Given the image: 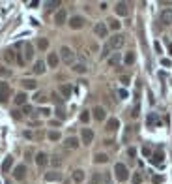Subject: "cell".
Returning a JSON list of instances; mask_svg holds the SVG:
<instances>
[{
	"instance_id": "cell-21",
	"label": "cell",
	"mask_w": 172,
	"mask_h": 184,
	"mask_svg": "<svg viewBox=\"0 0 172 184\" xmlns=\"http://www.w3.org/2000/svg\"><path fill=\"white\" fill-rule=\"evenodd\" d=\"M71 92H73V88H71L69 85H62V86H60V96H62L64 100H67V98L71 96Z\"/></svg>"
},
{
	"instance_id": "cell-20",
	"label": "cell",
	"mask_w": 172,
	"mask_h": 184,
	"mask_svg": "<svg viewBox=\"0 0 172 184\" xmlns=\"http://www.w3.org/2000/svg\"><path fill=\"white\" fill-rule=\"evenodd\" d=\"M32 70H34V73H36V75H41V73H45V62H43V60H38V62L34 64V68H32Z\"/></svg>"
},
{
	"instance_id": "cell-40",
	"label": "cell",
	"mask_w": 172,
	"mask_h": 184,
	"mask_svg": "<svg viewBox=\"0 0 172 184\" xmlns=\"http://www.w3.org/2000/svg\"><path fill=\"white\" fill-rule=\"evenodd\" d=\"M131 180H133V184H140V182H142V175H140V173H135Z\"/></svg>"
},
{
	"instance_id": "cell-12",
	"label": "cell",
	"mask_w": 172,
	"mask_h": 184,
	"mask_svg": "<svg viewBox=\"0 0 172 184\" xmlns=\"http://www.w3.org/2000/svg\"><path fill=\"white\" fill-rule=\"evenodd\" d=\"M163 158H165V156H163V152H161V150H157V152H154V154L150 156V162H152L154 165H163Z\"/></svg>"
},
{
	"instance_id": "cell-42",
	"label": "cell",
	"mask_w": 172,
	"mask_h": 184,
	"mask_svg": "<svg viewBox=\"0 0 172 184\" xmlns=\"http://www.w3.org/2000/svg\"><path fill=\"white\" fill-rule=\"evenodd\" d=\"M152 182H154V184H161V182H163V177H161V175H154V177H152Z\"/></svg>"
},
{
	"instance_id": "cell-6",
	"label": "cell",
	"mask_w": 172,
	"mask_h": 184,
	"mask_svg": "<svg viewBox=\"0 0 172 184\" xmlns=\"http://www.w3.org/2000/svg\"><path fill=\"white\" fill-rule=\"evenodd\" d=\"M69 27H71L73 30L82 28V27H84V17H81V15H73V17L69 19Z\"/></svg>"
},
{
	"instance_id": "cell-43",
	"label": "cell",
	"mask_w": 172,
	"mask_h": 184,
	"mask_svg": "<svg viewBox=\"0 0 172 184\" xmlns=\"http://www.w3.org/2000/svg\"><path fill=\"white\" fill-rule=\"evenodd\" d=\"M118 96H120V100L127 98V90H126V88H120V90H118Z\"/></svg>"
},
{
	"instance_id": "cell-10",
	"label": "cell",
	"mask_w": 172,
	"mask_h": 184,
	"mask_svg": "<svg viewBox=\"0 0 172 184\" xmlns=\"http://www.w3.org/2000/svg\"><path fill=\"white\" fill-rule=\"evenodd\" d=\"M13 177L17 180H24V177H26V165H17L13 169Z\"/></svg>"
},
{
	"instance_id": "cell-45",
	"label": "cell",
	"mask_w": 172,
	"mask_h": 184,
	"mask_svg": "<svg viewBox=\"0 0 172 184\" xmlns=\"http://www.w3.org/2000/svg\"><path fill=\"white\" fill-rule=\"evenodd\" d=\"M22 113H24V115H30V113H32V107H30V105H22Z\"/></svg>"
},
{
	"instance_id": "cell-24",
	"label": "cell",
	"mask_w": 172,
	"mask_h": 184,
	"mask_svg": "<svg viewBox=\"0 0 172 184\" xmlns=\"http://www.w3.org/2000/svg\"><path fill=\"white\" fill-rule=\"evenodd\" d=\"M11 165H13V158L11 156H6V160L2 162V173H10Z\"/></svg>"
},
{
	"instance_id": "cell-16",
	"label": "cell",
	"mask_w": 172,
	"mask_h": 184,
	"mask_svg": "<svg viewBox=\"0 0 172 184\" xmlns=\"http://www.w3.org/2000/svg\"><path fill=\"white\" fill-rule=\"evenodd\" d=\"M118 128H120L118 119H109V120H107V126H105V130H107V132H116Z\"/></svg>"
},
{
	"instance_id": "cell-5",
	"label": "cell",
	"mask_w": 172,
	"mask_h": 184,
	"mask_svg": "<svg viewBox=\"0 0 172 184\" xmlns=\"http://www.w3.org/2000/svg\"><path fill=\"white\" fill-rule=\"evenodd\" d=\"M94 32H95L97 38H107V36H109V27L105 25V23H95Z\"/></svg>"
},
{
	"instance_id": "cell-44",
	"label": "cell",
	"mask_w": 172,
	"mask_h": 184,
	"mask_svg": "<svg viewBox=\"0 0 172 184\" xmlns=\"http://www.w3.org/2000/svg\"><path fill=\"white\" fill-rule=\"evenodd\" d=\"M56 6H60V2H47V10H54Z\"/></svg>"
},
{
	"instance_id": "cell-8",
	"label": "cell",
	"mask_w": 172,
	"mask_h": 184,
	"mask_svg": "<svg viewBox=\"0 0 172 184\" xmlns=\"http://www.w3.org/2000/svg\"><path fill=\"white\" fill-rule=\"evenodd\" d=\"M159 21H161V25H170L172 23V8H166V10H163V13H161V17H159Z\"/></svg>"
},
{
	"instance_id": "cell-36",
	"label": "cell",
	"mask_w": 172,
	"mask_h": 184,
	"mask_svg": "<svg viewBox=\"0 0 172 184\" xmlns=\"http://www.w3.org/2000/svg\"><path fill=\"white\" fill-rule=\"evenodd\" d=\"M49 139H51V141H58L60 139V132H49Z\"/></svg>"
},
{
	"instance_id": "cell-33",
	"label": "cell",
	"mask_w": 172,
	"mask_h": 184,
	"mask_svg": "<svg viewBox=\"0 0 172 184\" xmlns=\"http://www.w3.org/2000/svg\"><path fill=\"white\" fill-rule=\"evenodd\" d=\"M51 165H53V167H60V165H62L60 156H53V158H51Z\"/></svg>"
},
{
	"instance_id": "cell-46",
	"label": "cell",
	"mask_w": 172,
	"mask_h": 184,
	"mask_svg": "<svg viewBox=\"0 0 172 184\" xmlns=\"http://www.w3.org/2000/svg\"><path fill=\"white\" fill-rule=\"evenodd\" d=\"M138 111H140V109H138V105H135V107H133V113H131V117H133V119H137V117H138Z\"/></svg>"
},
{
	"instance_id": "cell-25",
	"label": "cell",
	"mask_w": 172,
	"mask_h": 184,
	"mask_svg": "<svg viewBox=\"0 0 172 184\" xmlns=\"http://www.w3.org/2000/svg\"><path fill=\"white\" fill-rule=\"evenodd\" d=\"M94 162H95V164H107V162H109V156L103 154V152H99V154L94 156Z\"/></svg>"
},
{
	"instance_id": "cell-51",
	"label": "cell",
	"mask_w": 172,
	"mask_h": 184,
	"mask_svg": "<svg viewBox=\"0 0 172 184\" xmlns=\"http://www.w3.org/2000/svg\"><path fill=\"white\" fill-rule=\"evenodd\" d=\"M39 113H41V115H43V117H49V115H51V111H49V109H47V107H43V109H41V111H39Z\"/></svg>"
},
{
	"instance_id": "cell-41",
	"label": "cell",
	"mask_w": 172,
	"mask_h": 184,
	"mask_svg": "<svg viewBox=\"0 0 172 184\" xmlns=\"http://www.w3.org/2000/svg\"><path fill=\"white\" fill-rule=\"evenodd\" d=\"M101 182H103V184H112V180H110V175H109V173H105V175L101 177Z\"/></svg>"
},
{
	"instance_id": "cell-2",
	"label": "cell",
	"mask_w": 172,
	"mask_h": 184,
	"mask_svg": "<svg viewBox=\"0 0 172 184\" xmlns=\"http://www.w3.org/2000/svg\"><path fill=\"white\" fill-rule=\"evenodd\" d=\"M60 58H62L66 64H73V60H75V53H73L69 47H66V45H64V47L60 49Z\"/></svg>"
},
{
	"instance_id": "cell-13",
	"label": "cell",
	"mask_w": 172,
	"mask_h": 184,
	"mask_svg": "<svg viewBox=\"0 0 172 184\" xmlns=\"http://www.w3.org/2000/svg\"><path fill=\"white\" fill-rule=\"evenodd\" d=\"M64 147L69 148V150H75L79 147V139H77V137H67V139L64 141Z\"/></svg>"
},
{
	"instance_id": "cell-17",
	"label": "cell",
	"mask_w": 172,
	"mask_h": 184,
	"mask_svg": "<svg viewBox=\"0 0 172 184\" xmlns=\"http://www.w3.org/2000/svg\"><path fill=\"white\" fill-rule=\"evenodd\" d=\"M66 19H67V13H66V10H60V11H56V15H54V23H56V25H64V23H66Z\"/></svg>"
},
{
	"instance_id": "cell-35",
	"label": "cell",
	"mask_w": 172,
	"mask_h": 184,
	"mask_svg": "<svg viewBox=\"0 0 172 184\" xmlns=\"http://www.w3.org/2000/svg\"><path fill=\"white\" fill-rule=\"evenodd\" d=\"M109 27H110L112 30H118V28H120V21H116V19H110V21H109Z\"/></svg>"
},
{
	"instance_id": "cell-34",
	"label": "cell",
	"mask_w": 172,
	"mask_h": 184,
	"mask_svg": "<svg viewBox=\"0 0 172 184\" xmlns=\"http://www.w3.org/2000/svg\"><path fill=\"white\" fill-rule=\"evenodd\" d=\"M88 120H90V111H82V113H81V122L86 124Z\"/></svg>"
},
{
	"instance_id": "cell-18",
	"label": "cell",
	"mask_w": 172,
	"mask_h": 184,
	"mask_svg": "<svg viewBox=\"0 0 172 184\" xmlns=\"http://www.w3.org/2000/svg\"><path fill=\"white\" fill-rule=\"evenodd\" d=\"M32 58H34V47L30 43H24V62L32 60Z\"/></svg>"
},
{
	"instance_id": "cell-28",
	"label": "cell",
	"mask_w": 172,
	"mask_h": 184,
	"mask_svg": "<svg viewBox=\"0 0 172 184\" xmlns=\"http://www.w3.org/2000/svg\"><path fill=\"white\" fill-rule=\"evenodd\" d=\"M73 72H77V73H86L88 68H86L84 64H75V66H73Z\"/></svg>"
},
{
	"instance_id": "cell-32",
	"label": "cell",
	"mask_w": 172,
	"mask_h": 184,
	"mask_svg": "<svg viewBox=\"0 0 172 184\" xmlns=\"http://www.w3.org/2000/svg\"><path fill=\"white\" fill-rule=\"evenodd\" d=\"M124 62H126L127 66H131V64L135 62V53H127V55L124 56Z\"/></svg>"
},
{
	"instance_id": "cell-56",
	"label": "cell",
	"mask_w": 172,
	"mask_h": 184,
	"mask_svg": "<svg viewBox=\"0 0 172 184\" xmlns=\"http://www.w3.org/2000/svg\"><path fill=\"white\" fill-rule=\"evenodd\" d=\"M168 51H170V55H172V43H168Z\"/></svg>"
},
{
	"instance_id": "cell-31",
	"label": "cell",
	"mask_w": 172,
	"mask_h": 184,
	"mask_svg": "<svg viewBox=\"0 0 172 184\" xmlns=\"http://www.w3.org/2000/svg\"><path fill=\"white\" fill-rule=\"evenodd\" d=\"M38 47H39L41 51H45V49L49 47V40H45V38H39V41H38Z\"/></svg>"
},
{
	"instance_id": "cell-9",
	"label": "cell",
	"mask_w": 172,
	"mask_h": 184,
	"mask_svg": "<svg viewBox=\"0 0 172 184\" xmlns=\"http://www.w3.org/2000/svg\"><path fill=\"white\" fill-rule=\"evenodd\" d=\"M92 113H94V119H95V120H99V122H101V120H105V115H107V111H105L101 105H95V107L92 109Z\"/></svg>"
},
{
	"instance_id": "cell-47",
	"label": "cell",
	"mask_w": 172,
	"mask_h": 184,
	"mask_svg": "<svg viewBox=\"0 0 172 184\" xmlns=\"http://www.w3.org/2000/svg\"><path fill=\"white\" fill-rule=\"evenodd\" d=\"M56 115H58V119H66V113H64V109H56Z\"/></svg>"
},
{
	"instance_id": "cell-4",
	"label": "cell",
	"mask_w": 172,
	"mask_h": 184,
	"mask_svg": "<svg viewBox=\"0 0 172 184\" xmlns=\"http://www.w3.org/2000/svg\"><path fill=\"white\" fill-rule=\"evenodd\" d=\"M11 96V88L8 83H0V103H6Z\"/></svg>"
},
{
	"instance_id": "cell-27",
	"label": "cell",
	"mask_w": 172,
	"mask_h": 184,
	"mask_svg": "<svg viewBox=\"0 0 172 184\" xmlns=\"http://www.w3.org/2000/svg\"><path fill=\"white\" fill-rule=\"evenodd\" d=\"M4 58H6V62H10V64H11V62H15V53H13L11 49H8V51L4 53Z\"/></svg>"
},
{
	"instance_id": "cell-3",
	"label": "cell",
	"mask_w": 172,
	"mask_h": 184,
	"mask_svg": "<svg viewBox=\"0 0 172 184\" xmlns=\"http://www.w3.org/2000/svg\"><path fill=\"white\" fill-rule=\"evenodd\" d=\"M124 41H126V40H124V36H122V34H114V36H110V40H109L107 45H109L110 49H120L122 45H124Z\"/></svg>"
},
{
	"instance_id": "cell-30",
	"label": "cell",
	"mask_w": 172,
	"mask_h": 184,
	"mask_svg": "<svg viewBox=\"0 0 172 184\" xmlns=\"http://www.w3.org/2000/svg\"><path fill=\"white\" fill-rule=\"evenodd\" d=\"M118 64H120V55L114 53V55L109 58V66H118Z\"/></svg>"
},
{
	"instance_id": "cell-1",
	"label": "cell",
	"mask_w": 172,
	"mask_h": 184,
	"mask_svg": "<svg viewBox=\"0 0 172 184\" xmlns=\"http://www.w3.org/2000/svg\"><path fill=\"white\" fill-rule=\"evenodd\" d=\"M114 175H116V180H120V182H126L129 178V171H127V167L124 164H116L114 165Z\"/></svg>"
},
{
	"instance_id": "cell-23",
	"label": "cell",
	"mask_w": 172,
	"mask_h": 184,
	"mask_svg": "<svg viewBox=\"0 0 172 184\" xmlns=\"http://www.w3.org/2000/svg\"><path fill=\"white\" fill-rule=\"evenodd\" d=\"M21 85L26 88V90H36V86H38V83H36L34 79H22V81H21Z\"/></svg>"
},
{
	"instance_id": "cell-19",
	"label": "cell",
	"mask_w": 172,
	"mask_h": 184,
	"mask_svg": "<svg viewBox=\"0 0 172 184\" xmlns=\"http://www.w3.org/2000/svg\"><path fill=\"white\" fill-rule=\"evenodd\" d=\"M58 60H60V58H58L56 53H49V56H47V64L51 66V68H56V66H58Z\"/></svg>"
},
{
	"instance_id": "cell-15",
	"label": "cell",
	"mask_w": 172,
	"mask_h": 184,
	"mask_svg": "<svg viewBox=\"0 0 172 184\" xmlns=\"http://www.w3.org/2000/svg\"><path fill=\"white\" fill-rule=\"evenodd\" d=\"M45 180H47V182H56V180H62V173H58V171L45 173Z\"/></svg>"
},
{
	"instance_id": "cell-39",
	"label": "cell",
	"mask_w": 172,
	"mask_h": 184,
	"mask_svg": "<svg viewBox=\"0 0 172 184\" xmlns=\"http://www.w3.org/2000/svg\"><path fill=\"white\" fill-rule=\"evenodd\" d=\"M15 60H17L19 66H24V56H22L21 53H15Z\"/></svg>"
},
{
	"instance_id": "cell-29",
	"label": "cell",
	"mask_w": 172,
	"mask_h": 184,
	"mask_svg": "<svg viewBox=\"0 0 172 184\" xmlns=\"http://www.w3.org/2000/svg\"><path fill=\"white\" fill-rule=\"evenodd\" d=\"M34 100H36L38 103H45V102H47V94H45V92H38V94L34 96Z\"/></svg>"
},
{
	"instance_id": "cell-14",
	"label": "cell",
	"mask_w": 172,
	"mask_h": 184,
	"mask_svg": "<svg viewBox=\"0 0 172 184\" xmlns=\"http://www.w3.org/2000/svg\"><path fill=\"white\" fill-rule=\"evenodd\" d=\"M116 13H118L120 17H126V15L129 13L127 4H126V2H118V4H116Z\"/></svg>"
},
{
	"instance_id": "cell-49",
	"label": "cell",
	"mask_w": 172,
	"mask_h": 184,
	"mask_svg": "<svg viewBox=\"0 0 172 184\" xmlns=\"http://www.w3.org/2000/svg\"><path fill=\"white\" fill-rule=\"evenodd\" d=\"M109 51H110V47H109V45H105V49H103L101 56H103V58H105V56H109Z\"/></svg>"
},
{
	"instance_id": "cell-7",
	"label": "cell",
	"mask_w": 172,
	"mask_h": 184,
	"mask_svg": "<svg viewBox=\"0 0 172 184\" xmlns=\"http://www.w3.org/2000/svg\"><path fill=\"white\" fill-rule=\"evenodd\" d=\"M81 139H82L84 145H90V143L94 141V132H92L90 128H82V132H81Z\"/></svg>"
},
{
	"instance_id": "cell-52",
	"label": "cell",
	"mask_w": 172,
	"mask_h": 184,
	"mask_svg": "<svg viewBox=\"0 0 172 184\" xmlns=\"http://www.w3.org/2000/svg\"><path fill=\"white\" fill-rule=\"evenodd\" d=\"M142 152H144V156H152V150H150V147H144V148H142Z\"/></svg>"
},
{
	"instance_id": "cell-54",
	"label": "cell",
	"mask_w": 172,
	"mask_h": 184,
	"mask_svg": "<svg viewBox=\"0 0 172 184\" xmlns=\"http://www.w3.org/2000/svg\"><path fill=\"white\" fill-rule=\"evenodd\" d=\"M161 64H163V66H170V60H168V58H163Z\"/></svg>"
},
{
	"instance_id": "cell-38",
	"label": "cell",
	"mask_w": 172,
	"mask_h": 184,
	"mask_svg": "<svg viewBox=\"0 0 172 184\" xmlns=\"http://www.w3.org/2000/svg\"><path fill=\"white\" fill-rule=\"evenodd\" d=\"M157 122H159V120H157V117H155V115L152 113L150 117H148V126H154V124H157Z\"/></svg>"
},
{
	"instance_id": "cell-37",
	"label": "cell",
	"mask_w": 172,
	"mask_h": 184,
	"mask_svg": "<svg viewBox=\"0 0 172 184\" xmlns=\"http://www.w3.org/2000/svg\"><path fill=\"white\" fill-rule=\"evenodd\" d=\"M11 75V70H8V68H0V77H10Z\"/></svg>"
},
{
	"instance_id": "cell-26",
	"label": "cell",
	"mask_w": 172,
	"mask_h": 184,
	"mask_svg": "<svg viewBox=\"0 0 172 184\" xmlns=\"http://www.w3.org/2000/svg\"><path fill=\"white\" fill-rule=\"evenodd\" d=\"M24 103H26V94H24V92L15 94V105H24Z\"/></svg>"
},
{
	"instance_id": "cell-53",
	"label": "cell",
	"mask_w": 172,
	"mask_h": 184,
	"mask_svg": "<svg viewBox=\"0 0 172 184\" xmlns=\"http://www.w3.org/2000/svg\"><path fill=\"white\" fill-rule=\"evenodd\" d=\"M53 98H54V102H56V103H60V102H62V98H58V94H56V92L53 94Z\"/></svg>"
},
{
	"instance_id": "cell-22",
	"label": "cell",
	"mask_w": 172,
	"mask_h": 184,
	"mask_svg": "<svg viewBox=\"0 0 172 184\" xmlns=\"http://www.w3.org/2000/svg\"><path fill=\"white\" fill-rule=\"evenodd\" d=\"M82 180H84V171L82 169H75V171H73V182L81 184Z\"/></svg>"
},
{
	"instance_id": "cell-11",
	"label": "cell",
	"mask_w": 172,
	"mask_h": 184,
	"mask_svg": "<svg viewBox=\"0 0 172 184\" xmlns=\"http://www.w3.org/2000/svg\"><path fill=\"white\" fill-rule=\"evenodd\" d=\"M36 164H38L39 167H45V165L49 164V156H47L45 152H38V154H36Z\"/></svg>"
},
{
	"instance_id": "cell-48",
	"label": "cell",
	"mask_w": 172,
	"mask_h": 184,
	"mask_svg": "<svg viewBox=\"0 0 172 184\" xmlns=\"http://www.w3.org/2000/svg\"><path fill=\"white\" fill-rule=\"evenodd\" d=\"M120 81L124 83V85H129V75H122V77H120Z\"/></svg>"
},
{
	"instance_id": "cell-50",
	"label": "cell",
	"mask_w": 172,
	"mask_h": 184,
	"mask_svg": "<svg viewBox=\"0 0 172 184\" xmlns=\"http://www.w3.org/2000/svg\"><path fill=\"white\" fill-rule=\"evenodd\" d=\"M127 154H129L131 158H135V156H137V150H135V148L131 147V148H127Z\"/></svg>"
},
{
	"instance_id": "cell-55",
	"label": "cell",
	"mask_w": 172,
	"mask_h": 184,
	"mask_svg": "<svg viewBox=\"0 0 172 184\" xmlns=\"http://www.w3.org/2000/svg\"><path fill=\"white\" fill-rule=\"evenodd\" d=\"M13 119H17V120L21 119V113H19V111H13Z\"/></svg>"
}]
</instances>
